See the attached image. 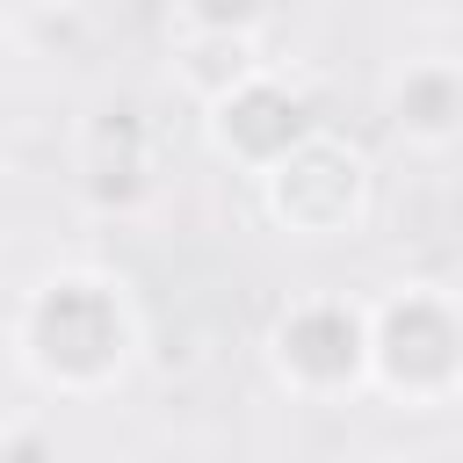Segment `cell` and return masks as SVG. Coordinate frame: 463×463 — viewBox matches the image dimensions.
Instances as JSON below:
<instances>
[{
    "mask_svg": "<svg viewBox=\"0 0 463 463\" xmlns=\"http://www.w3.org/2000/svg\"><path fill=\"white\" fill-rule=\"evenodd\" d=\"M123 347H130V318L101 275H58L22 311V354L36 362V376H51L65 391L109 383Z\"/></svg>",
    "mask_w": 463,
    "mask_h": 463,
    "instance_id": "6da1fadb",
    "label": "cell"
},
{
    "mask_svg": "<svg viewBox=\"0 0 463 463\" xmlns=\"http://www.w3.org/2000/svg\"><path fill=\"white\" fill-rule=\"evenodd\" d=\"M369 369L398 398H449L463 383V311L434 289H398L369 318Z\"/></svg>",
    "mask_w": 463,
    "mask_h": 463,
    "instance_id": "7a4b0ae2",
    "label": "cell"
},
{
    "mask_svg": "<svg viewBox=\"0 0 463 463\" xmlns=\"http://www.w3.org/2000/svg\"><path fill=\"white\" fill-rule=\"evenodd\" d=\"M268 210L304 232V239H326V232H347L362 217V195H369V166L354 145H340L333 130H311L289 159H275L268 174Z\"/></svg>",
    "mask_w": 463,
    "mask_h": 463,
    "instance_id": "3957f363",
    "label": "cell"
},
{
    "mask_svg": "<svg viewBox=\"0 0 463 463\" xmlns=\"http://www.w3.org/2000/svg\"><path fill=\"white\" fill-rule=\"evenodd\" d=\"M275 369L304 391H347L369 376V318L340 297H311L275 326Z\"/></svg>",
    "mask_w": 463,
    "mask_h": 463,
    "instance_id": "277c9868",
    "label": "cell"
},
{
    "mask_svg": "<svg viewBox=\"0 0 463 463\" xmlns=\"http://www.w3.org/2000/svg\"><path fill=\"white\" fill-rule=\"evenodd\" d=\"M210 130H217V145L232 152V159H246V166H275V159H289L318 123H311V109L289 94V87H275V80H239L232 94H217L210 101Z\"/></svg>",
    "mask_w": 463,
    "mask_h": 463,
    "instance_id": "5b68a950",
    "label": "cell"
},
{
    "mask_svg": "<svg viewBox=\"0 0 463 463\" xmlns=\"http://www.w3.org/2000/svg\"><path fill=\"white\" fill-rule=\"evenodd\" d=\"M152 188V145H145V116L137 109H101L94 137H87V195L101 210H130Z\"/></svg>",
    "mask_w": 463,
    "mask_h": 463,
    "instance_id": "8992f818",
    "label": "cell"
},
{
    "mask_svg": "<svg viewBox=\"0 0 463 463\" xmlns=\"http://www.w3.org/2000/svg\"><path fill=\"white\" fill-rule=\"evenodd\" d=\"M391 109H398V130H405V137L441 145V137L463 130V80H456L449 65H420V72H405V87H398Z\"/></svg>",
    "mask_w": 463,
    "mask_h": 463,
    "instance_id": "52a82bcc",
    "label": "cell"
},
{
    "mask_svg": "<svg viewBox=\"0 0 463 463\" xmlns=\"http://www.w3.org/2000/svg\"><path fill=\"white\" fill-rule=\"evenodd\" d=\"M188 80L217 101V94H232L239 80H253V43L246 36H195V51H188Z\"/></svg>",
    "mask_w": 463,
    "mask_h": 463,
    "instance_id": "ba28073f",
    "label": "cell"
},
{
    "mask_svg": "<svg viewBox=\"0 0 463 463\" xmlns=\"http://www.w3.org/2000/svg\"><path fill=\"white\" fill-rule=\"evenodd\" d=\"M188 14H195V36H246L260 0H188Z\"/></svg>",
    "mask_w": 463,
    "mask_h": 463,
    "instance_id": "9c48e42d",
    "label": "cell"
},
{
    "mask_svg": "<svg viewBox=\"0 0 463 463\" xmlns=\"http://www.w3.org/2000/svg\"><path fill=\"white\" fill-rule=\"evenodd\" d=\"M0 463H58V441H51L43 427H14V434L0 441Z\"/></svg>",
    "mask_w": 463,
    "mask_h": 463,
    "instance_id": "30bf717a",
    "label": "cell"
},
{
    "mask_svg": "<svg viewBox=\"0 0 463 463\" xmlns=\"http://www.w3.org/2000/svg\"><path fill=\"white\" fill-rule=\"evenodd\" d=\"M0 72H7V36H0Z\"/></svg>",
    "mask_w": 463,
    "mask_h": 463,
    "instance_id": "8fae6325",
    "label": "cell"
}]
</instances>
